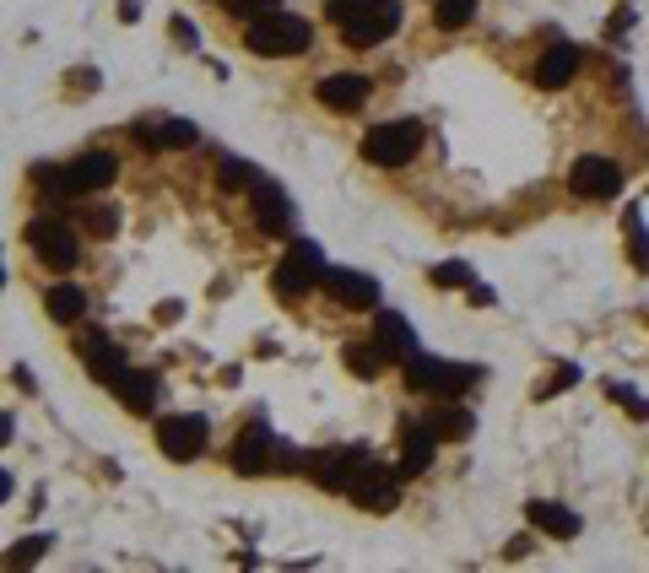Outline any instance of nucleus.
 <instances>
[{"label":"nucleus","instance_id":"c756f323","mask_svg":"<svg viewBox=\"0 0 649 573\" xmlns=\"http://www.w3.org/2000/svg\"><path fill=\"white\" fill-rule=\"evenodd\" d=\"M433 282H439V287H460V282H471V271L460 260H449V265H433Z\"/></svg>","mask_w":649,"mask_h":573},{"label":"nucleus","instance_id":"f03ea898","mask_svg":"<svg viewBox=\"0 0 649 573\" xmlns=\"http://www.w3.org/2000/svg\"><path fill=\"white\" fill-rule=\"evenodd\" d=\"M244 44L266 60H287V55H303L314 44V28L303 17H293V11H271V17H255L244 28Z\"/></svg>","mask_w":649,"mask_h":573},{"label":"nucleus","instance_id":"f8f14e48","mask_svg":"<svg viewBox=\"0 0 649 573\" xmlns=\"http://www.w3.org/2000/svg\"><path fill=\"white\" fill-rule=\"evenodd\" d=\"M249 206H255V228H260V233L282 238L287 228H293V201H287V195L276 190V184L255 179V190H249Z\"/></svg>","mask_w":649,"mask_h":573},{"label":"nucleus","instance_id":"dca6fc26","mask_svg":"<svg viewBox=\"0 0 649 573\" xmlns=\"http://www.w3.org/2000/svg\"><path fill=\"white\" fill-rule=\"evenodd\" d=\"M374 341L384 346V357H390V363H406V357L417 352V330H412V319L395 314V309H379V319H374Z\"/></svg>","mask_w":649,"mask_h":573},{"label":"nucleus","instance_id":"473e14b6","mask_svg":"<svg viewBox=\"0 0 649 573\" xmlns=\"http://www.w3.org/2000/svg\"><path fill=\"white\" fill-rule=\"evenodd\" d=\"M114 228H119V211H114V206H109V211H103V206L92 211V233H114Z\"/></svg>","mask_w":649,"mask_h":573},{"label":"nucleus","instance_id":"a211bd4d","mask_svg":"<svg viewBox=\"0 0 649 573\" xmlns=\"http://www.w3.org/2000/svg\"><path fill=\"white\" fill-rule=\"evenodd\" d=\"M433 449H439V433H433L428 422L406 428V438H401V465H395V471H401V476H422V471L433 465Z\"/></svg>","mask_w":649,"mask_h":573},{"label":"nucleus","instance_id":"39448f33","mask_svg":"<svg viewBox=\"0 0 649 573\" xmlns=\"http://www.w3.org/2000/svg\"><path fill=\"white\" fill-rule=\"evenodd\" d=\"M325 255H320V244H309V238H298L293 249L282 255V265L271 271V287L282 292V298H303V292H314L325 282Z\"/></svg>","mask_w":649,"mask_h":573},{"label":"nucleus","instance_id":"2f4dec72","mask_svg":"<svg viewBox=\"0 0 649 573\" xmlns=\"http://www.w3.org/2000/svg\"><path fill=\"white\" fill-rule=\"evenodd\" d=\"M574 379H579L574 368H558V379H552V384H541L536 395H541V401H547V395H558V390H568V384H574Z\"/></svg>","mask_w":649,"mask_h":573},{"label":"nucleus","instance_id":"5701e85b","mask_svg":"<svg viewBox=\"0 0 649 573\" xmlns=\"http://www.w3.org/2000/svg\"><path fill=\"white\" fill-rule=\"evenodd\" d=\"M422 422H428L439 438H466V433H471V411H466V406H433Z\"/></svg>","mask_w":649,"mask_h":573},{"label":"nucleus","instance_id":"bb28decb","mask_svg":"<svg viewBox=\"0 0 649 573\" xmlns=\"http://www.w3.org/2000/svg\"><path fill=\"white\" fill-rule=\"evenodd\" d=\"M255 179H260V173L249 168V163H238V157H222V184H228V190H255Z\"/></svg>","mask_w":649,"mask_h":573},{"label":"nucleus","instance_id":"f704fd0d","mask_svg":"<svg viewBox=\"0 0 649 573\" xmlns=\"http://www.w3.org/2000/svg\"><path fill=\"white\" fill-rule=\"evenodd\" d=\"M606 28H612V33H628V28H633V11H617V17L606 22Z\"/></svg>","mask_w":649,"mask_h":573},{"label":"nucleus","instance_id":"f3484780","mask_svg":"<svg viewBox=\"0 0 649 573\" xmlns=\"http://www.w3.org/2000/svg\"><path fill=\"white\" fill-rule=\"evenodd\" d=\"M525 519H531L541 536H552V541H574L579 536V514L568 509V503L536 498V503H525Z\"/></svg>","mask_w":649,"mask_h":573},{"label":"nucleus","instance_id":"393cba45","mask_svg":"<svg viewBox=\"0 0 649 573\" xmlns=\"http://www.w3.org/2000/svg\"><path fill=\"white\" fill-rule=\"evenodd\" d=\"M471 17H476V0H439V6H433V22H439L444 33L466 28Z\"/></svg>","mask_w":649,"mask_h":573},{"label":"nucleus","instance_id":"72a5a7b5","mask_svg":"<svg viewBox=\"0 0 649 573\" xmlns=\"http://www.w3.org/2000/svg\"><path fill=\"white\" fill-rule=\"evenodd\" d=\"M276 465H282V471H303V460H298L293 444H276Z\"/></svg>","mask_w":649,"mask_h":573},{"label":"nucleus","instance_id":"7ed1b4c3","mask_svg":"<svg viewBox=\"0 0 649 573\" xmlns=\"http://www.w3.org/2000/svg\"><path fill=\"white\" fill-rule=\"evenodd\" d=\"M406 390H417V395H460V390H471L476 384V373L482 368H471V363H444V357H422V352H412L406 357Z\"/></svg>","mask_w":649,"mask_h":573},{"label":"nucleus","instance_id":"9b49d317","mask_svg":"<svg viewBox=\"0 0 649 573\" xmlns=\"http://www.w3.org/2000/svg\"><path fill=\"white\" fill-rule=\"evenodd\" d=\"M320 287L341 303V309H374V303H379V282H374V276H363V271H341V265H330Z\"/></svg>","mask_w":649,"mask_h":573},{"label":"nucleus","instance_id":"6ab92c4d","mask_svg":"<svg viewBox=\"0 0 649 573\" xmlns=\"http://www.w3.org/2000/svg\"><path fill=\"white\" fill-rule=\"evenodd\" d=\"M574 71H579V49H574V44H552L547 55L536 60V87L558 92V87L574 82Z\"/></svg>","mask_w":649,"mask_h":573},{"label":"nucleus","instance_id":"4be33fe9","mask_svg":"<svg viewBox=\"0 0 649 573\" xmlns=\"http://www.w3.org/2000/svg\"><path fill=\"white\" fill-rule=\"evenodd\" d=\"M44 309H49V319H55V325H71V319H82V314H87V298H82V287L60 282V287H49Z\"/></svg>","mask_w":649,"mask_h":573},{"label":"nucleus","instance_id":"cd10ccee","mask_svg":"<svg viewBox=\"0 0 649 573\" xmlns=\"http://www.w3.org/2000/svg\"><path fill=\"white\" fill-rule=\"evenodd\" d=\"M628 244H633V260H639V271H649V233H644L639 211H628Z\"/></svg>","mask_w":649,"mask_h":573},{"label":"nucleus","instance_id":"1a4fd4ad","mask_svg":"<svg viewBox=\"0 0 649 573\" xmlns=\"http://www.w3.org/2000/svg\"><path fill=\"white\" fill-rule=\"evenodd\" d=\"M233 471L238 476H260V471H271L276 465V433L266 428V422H249L244 433L233 438Z\"/></svg>","mask_w":649,"mask_h":573},{"label":"nucleus","instance_id":"0eeeda50","mask_svg":"<svg viewBox=\"0 0 649 573\" xmlns=\"http://www.w3.org/2000/svg\"><path fill=\"white\" fill-rule=\"evenodd\" d=\"M568 190L585 195V201H612V195L622 190V168L612 163V157H601V152H585L574 168H568Z\"/></svg>","mask_w":649,"mask_h":573},{"label":"nucleus","instance_id":"c85d7f7f","mask_svg":"<svg viewBox=\"0 0 649 573\" xmlns=\"http://www.w3.org/2000/svg\"><path fill=\"white\" fill-rule=\"evenodd\" d=\"M228 11H233V17H244V22H255V17L282 11V0H228Z\"/></svg>","mask_w":649,"mask_h":573},{"label":"nucleus","instance_id":"6e6552de","mask_svg":"<svg viewBox=\"0 0 649 573\" xmlns=\"http://www.w3.org/2000/svg\"><path fill=\"white\" fill-rule=\"evenodd\" d=\"M206 438H211V422L206 417H163V422H157V444H163V455L179 460V465L201 455Z\"/></svg>","mask_w":649,"mask_h":573},{"label":"nucleus","instance_id":"4468645a","mask_svg":"<svg viewBox=\"0 0 649 573\" xmlns=\"http://www.w3.org/2000/svg\"><path fill=\"white\" fill-rule=\"evenodd\" d=\"M136 141L152 146V152H184V146H195V125H184V119H168V114H152L136 125Z\"/></svg>","mask_w":649,"mask_h":573},{"label":"nucleus","instance_id":"ddd939ff","mask_svg":"<svg viewBox=\"0 0 649 573\" xmlns=\"http://www.w3.org/2000/svg\"><path fill=\"white\" fill-rule=\"evenodd\" d=\"M114 173H119V163L109 152H82L71 168H65V190L71 195H98V190L114 184Z\"/></svg>","mask_w":649,"mask_h":573},{"label":"nucleus","instance_id":"a878e982","mask_svg":"<svg viewBox=\"0 0 649 573\" xmlns=\"http://www.w3.org/2000/svg\"><path fill=\"white\" fill-rule=\"evenodd\" d=\"M44 546H49V536H22V541L6 552V563H11V568H28V563H38V557H44Z\"/></svg>","mask_w":649,"mask_h":573},{"label":"nucleus","instance_id":"412c9836","mask_svg":"<svg viewBox=\"0 0 649 573\" xmlns=\"http://www.w3.org/2000/svg\"><path fill=\"white\" fill-rule=\"evenodd\" d=\"M114 395H119L130 411H136V417H152V406H157V379H152V373H141V368H130L125 379L114 384Z\"/></svg>","mask_w":649,"mask_h":573},{"label":"nucleus","instance_id":"9d476101","mask_svg":"<svg viewBox=\"0 0 649 573\" xmlns=\"http://www.w3.org/2000/svg\"><path fill=\"white\" fill-rule=\"evenodd\" d=\"M352 498L363 503V509H374V514H390L395 503H401V471H384L379 460H368L363 471H357V482H352Z\"/></svg>","mask_w":649,"mask_h":573},{"label":"nucleus","instance_id":"7c9ffc66","mask_svg":"<svg viewBox=\"0 0 649 573\" xmlns=\"http://www.w3.org/2000/svg\"><path fill=\"white\" fill-rule=\"evenodd\" d=\"M606 395H612V401H622V406H628L639 422L649 417V401H639V395H633V390H622V384H612V390H606Z\"/></svg>","mask_w":649,"mask_h":573},{"label":"nucleus","instance_id":"423d86ee","mask_svg":"<svg viewBox=\"0 0 649 573\" xmlns=\"http://www.w3.org/2000/svg\"><path fill=\"white\" fill-rule=\"evenodd\" d=\"M22 238H28V244H33V255L44 260L49 271H60V276L76 265V255H82V244H76V233L65 228L60 217H33L28 228H22Z\"/></svg>","mask_w":649,"mask_h":573},{"label":"nucleus","instance_id":"f257e3e1","mask_svg":"<svg viewBox=\"0 0 649 573\" xmlns=\"http://www.w3.org/2000/svg\"><path fill=\"white\" fill-rule=\"evenodd\" d=\"M325 17L336 22L352 49H374L401 28V6L395 0H330Z\"/></svg>","mask_w":649,"mask_h":573},{"label":"nucleus","instance_id":"2eb2a0df","mask_svg":"<svg viewBox=\"0 0 649 573\" xmlns=\"http://www.w3.org/2000/svg\"><path fill=\"white\" fill-rule=\"evenodd\" d=\"M314 98H320L325 109H336V114H352V109H363V103H368V76L336 71V76H325V82L314 87Z\"/></svg>","mask_w":649,"mask_h":573},{"label":"nucleus","instance_id":"aec40b11","mask_svg":"<svg viewBox=\"0 0 649 573\" xmlns=\"http://www.w3.org/2000/svg\"><path fill=\"white\" fill-rule=\"evenodd\" d=\"M82 357H87V373H92V379H98V384H119V379H125V357H119V346H109V341H103V336H92L87 346H82Z\"/></svg>","mask_w":649,"mask_h":573},{"label":"nucleus","instance_id":"b1692460","mask_svg":"<svg viewBox=\"0 0 649 573\" xmlns=\"http://www.w3.org/2000/svg\"><path fill=\"white\" fill-rule=\"evenodd\" d=\"M341 357H347V368L357 373V379H379V368L390 363L379 341H374V346H347V352H341Z\"/></svg>","mask_w":649,"mask_h":573},{"label":"nucleus","instance_id":"20e7f679","mask_svg":"<svg viewBox=\"0 0 649 573\" xmlns=\"http://www.w3.org/2000/svg\"><path fill=\"white\" fill-rule=\"evenodd\" d=\"M417 152H422V125L417 119H390V125H374L363 136V157L374 168H401V163H412Z\"/></svg>","mask_w":649,"mask_h":573}]
</instances>
